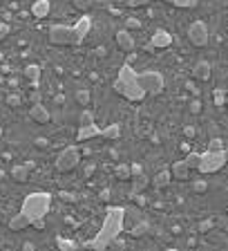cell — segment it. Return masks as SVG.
<instances>
[{
    "label": "cell",
    "mask_w": 228,
    "mask_h": 251,
    "mask_svg": "<svg viewBox=\"0 0 228 251\" xmlns=\"http://www.w3.org/2000/svg\"><path fill=\"white\" fill-rule=\"evenodd\" d=\"M123 220H125V208L114 206L105 213L99 233L92 238L90 242H83V249H94V251H103L119 238V233L123 231Z\"/></svg>",
    "instance_id": "obj_1"
},
{
    "label": "cell",
    "mask_w": 228,
    "mask_h": 251,
    "mask_svg": "<svg viewBox=\"0 0 228 251\" xmlns=\"http://www.w3.org/2000/svg\"><path fill=\"white\" fill-rule=\"evenodd\" d=\"M114 90L121 96H125L127 101H141L145 96V90L139 86L137 81V72L132 69L130 63H123L121 69H119V76L114 81Z\"/></svg>",
    "instance_id": "obj_2"
},
{
    "label": "cell",
    "mask_w": 228,
    "mask_h": 251,
    "mask_svg": "<svg viewBox=\"0 0 228 251\" xmlns=\"http://www.w3.org/2000/svg\"><path fill=\"white\" fill-rule=\"evenodd\" d=\"M52 206V195L45 191H36V193H29L25 200H22V208L21 213L27 215L29 222L34 220H41V218H47V211Z\"/></svg>",
    "instance_id": "obj_3"
},
{
    "label": "cell",
    "mask_w": 228,
    "mask_h": 251,
    "mask_svg": "<svg viewBox=\"0 0 228 251\" xmlns=\"http://www.w3.org/2000/svg\"><path fill=\"white\" fill-rule=\"evenodd\" d=\"M226 164V157H224V150H206L199 157V166L197 171L204 173V175H210V173H217L224 168Z\"/></svg>",
    "instance_id": "obj_4"
},
{
    "label": "cell",
    "mask_w": 228,
    "mask_h": 251,
    "mask_svg": "<svg viewBox=\"0 0 228 251\" xmlns=\"http://www.w3.org/2000/svg\"><path fill=\"white\" fill-rule=\"evenodd\" d=\"M137 81L145 90V94H159L164 90V76H161V72H154V69L137 72Z\"/></svg>",
    "instance_id": "obj_5"
},
{
    "label": "cell",
    "mask_w": 228,
    "mask_h": 251,
    "mask_svg": "<svg viewBox=\"0 0 228 251\" xmlns=\"http://www.w3.org/2000/svg\"><path fill=\"white\" fill-rule=\"evenodd\" d=\"M79 161H81L79 148H76V146H67V148L61 150L59 157H56V171H61V173L74 171L76 166H79Z\"/></svg>",
    "instance_id": "obj_6"
},
{
    "label": "cell",
    "mask_w": 228,
    "mask_h": 251,
    "mask_svg": "<svg viewBox=\"0 0 228 251\" xmlns=\"http://www.w3.org/2000/svg\"><path fill=\"white\" fill-rule=\"evenodd\" d=\"M49 41L54 45H79V38L74 34V27L52 25L49 27Z\"/></svg>",
    "instance_id": "obj_7"
},
{
    "label": "cell",
    "mask_w": 228,
    "mask_h": 251,
    "mask_svg": "<svg viewBox=\"0 0 228 251\" xmlns=\"http://www.w3.org/2000/svg\"><path fill=\"white\" fill-rule=\"evenodd\" d=\"M188 36H190V43L195 47H206L208 45V27L204 21H195L190 27H188Z\"/></svg>",
    "instance_id": "obj_8"
},
{
    "label": "cell",
    "mask_w": 228,
    "mask_h": 251,
    "mask_svg": "<svg viewBox=\"0 0 228 251\" xmlns=\"http://www.w3.org/2000/svg\"><path fill=\"white\" fill-rule=\"evenodd\" d=\"M172 45V34L166 29H157L154 36L150 38V43L145 45V49H161V47H170Z\"/></svg>",
    "instance_id": "obj_9"
},
{
    "label": "cell",
    "mask_w": 228,
    "mask_h": 251,
    "mask_svg": "<svg viewBox=\"0 0 228 251\" xmlns=\"http://www.w3.org/2000/svg\"><path fill=\"white\" fill-rule=\"evenodd\" d=\"M114 41H117V47L121 49V52H132V49H134V38H132V34L127 32V29L117 32Z\"/></svg>",
    "instance_id": "obj_10"
},
{
    "label": "cell",
    "mask_w": 228,
    "mask_h": 251,
    "mask_svg": "<svg viewBox=\"0 0 228 251\" xmlns=\"http://www.w3.org/2000/svg\"><path fill=\"white\" fill-rule=\"evenodd\" d=\"M29 119L36 123H47L49 121V110L42 103H34L32 108H29Z\"/></svg>",
    "instance_id": "obj_11"
},
{
    "label": "cell",
    "mask_w": 228,
    "mask_h": 251,
    "mask_svg": "<svg viewBox=\"0 0 228 251\" xmlns=\"http://www.w3.org/2000/svg\"><path fill=\"white\" fill-rule=\"evenodd\" d=\"M90 29H92V18L90 16L79 18V23L74 25V34H76V38H79V43H83L85 36L90 34Z\"/></svg>",
    "instance_id": "obj_12"
},
{
    "label": "cell",
    "mask_w": 228,
    "mask_h": 251,
    "mask_svg": "<svg viewBox=\"0 0 228 251\" xmlns=\"http://www.w3.org/2000/svg\"><path fill=\"white\" fill-rule=\"evenodd\" d=\"M101 135V128L90 123V126H79V133H76V141H87V139H94Z\"/></svg>",
    "instance_id": "obj_13"
},
{
    "label": "cell",
    "mask_w": 228,
    "mask_h": 251,
    "mask_svg": "<svg viewBox=\"0 0 228 251\" xmlns=\"http://www.w3.org/2000/svg\"><path fill=\"white\" fill-rule=\"evenodd\" d=\"M148 184H150V177H145L144 173L134 175V180H132V188H130V198H134V195H139V193H144L145 188H148Z\"/></svg>",
    "instance_id": "obj_14"
},
{
    "label": "cell",
    "mask_w": 228,
    "mask_h": 251,
    "mask_svg": "<svg viewBox=\"0 0 228 251\" xmlns=\"http://www.w3.org/2000/svg\"><path fill=\"white\" fill-rule=\"evenodd\" d=\"M192 74H195V79H199V81H208L212 74L210 63H208V61H199V63L195 65V69H192Z\"/></svg>",
    "instance_id": "obj_15"
},
{
    "label": "cell",
    "mask_w": 228,
    "mask_h": 251,
    "mask_svg": "<svg viewBox=\"0 0 228 251\" xmlns=\"http://www.w3.org/2000/svg\"><path fill=\"white\" fill-rule=\"evenodd\" d=\"M29 171H32V164H21L11 168V180L16 182H27L29 180Z\"/></svg>",
    "instance_id": "obj_16"
},
{
    "label": "cell",
    "mask_w": 228,
    "mask_h": 251,
    "mask_svg": "<svg viewBox=\"0 0 228 251\" xmlns=\"http://www.w3.org/2000/svg\"><path fill=\"white\" fill-rule=\"evenodd\" d=\"M49 11H52V5H49V0H36V2L32 5L34 18H47Z\"/></svg>",
    "instance_id": "obj_17"
},
{
    "label": "cell",
    "mask_w": 228,
    "mask_h": 251,
    "mask_svg": "<svg viewBox=\"0 0 228 251\" xmlns=\"http://www.w3.org/2000/svg\"><path fill=\"white\" fill-rule=\"evenodd\" d=\"M170 173H172V177H175V180H188V177H190V168H188L186 161H175Z\"/></svg>",
    "instance_id": "obj_18"
},
{
    "label": "cell",
    "mask_w": 228,
    "mask_h": 251,
    "mask_svg": "<svg viewBox=\"0 0 228 251\" xmlns=\"http://www.w3.org/2000/svg\"><path fill=\"white\" fill-rule=\"evenodd\" d=\"M29 225H32V222H29L27 215H22V213L11 215V220H9V229L11 231H22V229H27Z\"/></svg>",
    "instance_id": "obj_19"
},
{
    "label": "cell",
    "mask_w": 228,
    "mask_h": 251,
    "mask_svg": "<svg viewBox=\"0 0 228 251\" xmlns=\"http://www.w3.org/2000/svg\"><path fill=\"white\" fill-rule=\"evenodd\" d=\"M119 135H121V126H119V123H110V126H105V128L101 130L99 137L107 139V141H114V139H119Z\"/></svg>",
    "instance_id": "obj_20"
},
{
    "label": "cell",
    "mask_w": 228,
    "mask_h": 251,
    "mask_svg": "<svg viewBox=\"0 0 228 251\" xmlns=\"http://www.w3.org/2000/svg\"><path fill=\"white\" fill-rule=\"evenodd\" d=\"M170 180H172V173L170 171H159L157 175H154V188H166L170 184Z\"/></svg>",
    "instance_id": "obj_21"
},
{
    "label": "cell",
    "mask_w": 228,
    "mask_h": 251,
    "mask_svg": "<svg viewBox=\"0 0 228 251\" xmlns=\"http://www.w3.org/2000/svg\"><path fill=\"white\" fill-rule=\"evenodd\" d=\"M25 76L32 81V86L36 88L38 86V79H41V68H38V65H27V68H25Z\"/></svg>",
    "instance_id": "obj_22"
},
{
    "label": "cell",
    "mask_w": 228,
    "mask_h": 251,
    "mask_svg": "<svg viewBox=\"0 0 228 251\" xmlns=\"http://www.w3.org/2000/svg\"><path fill=\"white\" fill-rule=\"evenodd\" d=\"M90 99H92V94H90V90H87V88H81V90H76V101H79V106L87 108Z\"/></svg>",
    "instance_id": "obj_23"
},
{
    "label": "cell",
    "mask_w": 228,
    "mask_h": 251,
    "mask_svg": "<svg viewBox=\"0 0 228 251\" xmlns=\"http://www.w3.org/2000/svg\"><path fill=\"white\" fill-rule=\"evenodd\" d=\"M56 247H59V249H63V251H74V249H79V245H76V242L65 240V238H56Z\"/></svg>",
    "instance_id": "obj_24"
},
{
    "label": "cell",
    "mask_w": 228,
    "mask_h": 251,
    "mask_svg": "<svg viewBox=\"0 0 228 251\" xmlns=\"http://www.w3.org/2000/svg\"><path fill=\"white\" fill-rule=\"evenodd\" d=\"M79 123L81 126H90V123H94V114L90 113V110H81V114H79Z\"/></svg>",
    "instance_id": "obj_25"
},
{
    "label": "cell",
    "mask_w": 228,
    "mask_h": 251,
    "mask_svg": "<svg viewBox=\"0 0 228 251\" xmlns=\"http://www.w3.org/2000/svg\"><path fill=\"white\" fill-rule=\"evenodd\" d=\"M117 177H119V180H130V177H132L130 166H127V164H119L117 166Z\"/></svg>",
    "instance_id": "obj_26"
},
{
    "label": "cell",
    "mask_w": 228,
    "mask_h": 251,
    "mask_svg": "<svg viewBox=\"0 0 228 251\" xmlns=\"http://www.w3.org/2000/svg\"><path fill=\"white\" fill-rule=\"evenodd\" d=\"M197 2L199 0H172V5L179 9H192V7H197Z\"/></svg>",
    "instance_id": "obj_27"
},
{
    "label": "cell",
    "mask_w": 228,
    "mask_h": 251,
    "mask_svg": "<svg viewBox=\"0 0 228 251\" xmlns=\"http://www.w3.org/2000/svg\"><path fill=\"white\" fill-rule=\"evenodd\" d=\"M199 157H202L199 153H188L184 161L188 164V168H197V166H199Z\"/></svg>",
    "instance_id": "obj_28"
},
{
    "label": "cell",
    "mask_w": 228,
    "mask_h": 251,
    "mask_svg": "<svg viewBox=\"0 0 228 251\" xmlns=\"http://www.w3.org/2000/svg\"><path fill=\"white\" fill-rule=\"evenodd\" d=\"M192 191L195 193H206L208 191V182L206 180H195V182H192Z\"/></svg>",
    "instance_id": "obj_29"
},
{
    "label": "cell",
    "mask_w": 228,
    "mask_h": 251,
    "mask_svg": "<svg viewBox=\"0 0 228 251\" xmlns=\"http://www.w3.org/2000/svg\"><path fill=\"white\" fill-rule=\"evenodd\" d=\"M72 5H74L79 11H87L92 7V0H72Z\"/></svg>",
    "instance_id": "obj_30"
},
{
    "label": "cell",
    "mask_w": 228,
    "mask_h": 251,
    "mask_svg": "<svg viewBox=\"0 0 228 251\" xmlns=\"http://www.w3.org/2000/svg\"><path fill=\"white\" fill-rule=\"evenodd\" d=\"M212 225H215V222H212V220L208 218V220H202V222H199V227H197V229H199V233H208V231L212 229Z\"/></svg>",
    "instance_id": "obj_31"
},
{
    "label": "cell",
    "mask_w": 228,
    "mask_h": 251,
    "mask_svg": "<svg viewBox=\"0 0 228 251\" xmlns=\"http://www.w3.org/2000/svg\"><path fill=\"white\" fill-rule=\"evenodd\" d=\"M141 27V23H139V18H127L125 21V29L130 32V29H139Z\"/></svg>",
    "instance_id": "obj_32"
},
{
    "label": "cell",
    "mask_w": 228,
    "mask_h": 251,
    "mask_svg": "<svg viewBox=\"0 0 228 251\" xmlns=\"http://www.w3.org/2000/svg\"><path fill=\"white\" fill-rule=\"evenodd\" d=\"M59 198L63 200V202H76V195H74V193H67V191H61Z\"/></svg>",
    "instance_id": "obj_33"
},
{
    "label": "cell",
    "mask_w": 228,
    "mask_h": 251,
    "mask_svg": "<svg viewBox=\"0 0 228 251\" xmlns=\"http://www.w3.org/2000/svg\"><path fill=\"white\" fill-rule=\"evenodd\" d=\"M21 101H22V99L18 94H9V96H7V103H9L11 108H18V106H21Z\"/></svg>",
    "instance_id": "obj_34"
},
{
    "label": "cell",
    "mask_w": 228,
    "mask_h": 251,
    "mask_svg": "<svg viewBox=\"0 0 228 251\" xmlns=\"http://www.w3.org/2000/svg\"><path fill=\"white\" fill-rule=\"evenodd\" d=\"M208 150H224V141L222 139H212L210 144H208Z\"/></svg>",
    "instance_id": "obj_35"
},
{
    "label": "cell",
    "mask_w": 228,
    "mask_h": 251,
    "mask_svg": "<svg viewBox=\"0 0 228 251\" xmlns=\"http://www.w3.org/2000/svg\"><path fill=\"white\" fill-rule=\"evenodd\" d=\"M190 113L192 114H199V113H202V103H199V99H195V101L190 103Z\"/></svg>",
    "instance_id": "obj_36"
},
{
    "label": "cell",
    "mask_w": 228,
    "mask_h": 251,
    "mask_svg": "<svg viewBox=\"0 0 228 251\" xmlns=\"http://www.w3.org/2000/svg\"><path fill=\"white\" fill-rule=\"evenodd\" d=\"M7 36H9V25H5V23H0V41H5Z\"/></svg>",
    "instance_id": "obj_37"
},
{
    "label": "cell",
    "mask_w": 228,
    "mask_h": 251,
    "mask_svg": "<svg viewBox=\"0 0 228 251\" xmlns=\"http://www.w3.org/2000/svg\"><path fill=\"white\" fill-rule=\"evenodd\" d=\"M150 0H127V5L130 7H145Z\"/></svg>",
    "instance_id": "obj_38"
},
{
    "label": "cell",
    "mask_w": 228,
    "mask_h": 251,
    "mask_svg": "<svg viewBox=\"0 0 228 251\" xmlns=\"http://www.w3.org/2000/svg\"><path fill=\"white\" fill-rule=\"evenodd\" d=\"M34 144H36V148H47V146H49V141H47V139H45V137H38L36 141H34Z\"/></svg>",
    "instance_id": "obj_39"
},
{
    "label": "cell",
    "mask_w": 228,
    "mask_h": 251,
    "mask_svg": "<svg viewBox=\"0 0 228 251\" xmlns=\"http://www.w3.org/2000/svg\"><path fill=\"white\" fill-rule=\"evenodd\" d=\"M130 173H132V177H134V175H139V173H144V168H141V164H132L130 166Z\"/></svg>",
    "instance_id": "obj_40"
},
{
    "label": "cell",
    "mask_w": 228,
    "mask_h": 251,
    "mask_svg": "<svg viewBox=\"0 0 228 251\" xmlns=\"http://www.w3.org/2000/svg\"><path fill=\"white\" fill-rule=\"evenodd\" d=\"M99 198H101V202H110V188H103Z\"/></svg>",
    "instance_id": "obj_41"
},
{
    "label": "cell",
    "mask_w": 228,
    "mask_h": 251,
    "mask_svg": "<svg viewBox=\"0 0 228 251\" xmlns=\"http://www.w3.org/2000/svg\"><path fill=\"white\" fill-rule=\"evenodd\" d=\"M145 229H148V225H145V222H144V225H139V227H134V231H132V233L134 235H141V233H144V231Z\"/></svg>",
    "instance_id": "obj_42"
},
{
    "label": "cell",
    "mask_w": 228,
    "mask_h": 251,
    "mask_svg": "<svg viewBox=\"0 0 228 251\" xmlns=\"http://www.w3.org/2000/svg\"><path fill=\"white\" fill-rule=\"evenodd\" d=\"M32 227H36V229H45V218H41V220H34V222H32Z\"/></svg>",
    "instance_id": "obj_43"
},
{
    "label": "cell",
    "mask_w": 228,
    "mask_h": 251,
    "mask_svg": "<svg viewBox=\"0 0 228 251\" xmlns=\"http://www.w3.org/2000/svg\"><path fill=\"white\" fill-rule=\"evenodd\" d=\"M215 101H217V106H222V103H224V94H222V90L215 92Z\"/></svg>",
    "instance_id": "obj_44"
},
{
    "label": "cell",
    "mask_w": 228,
    "mask_h": 251,
    "mask_svg": "<svg viewBox=\"0 0 228 251\" xmlns=\"http://www.w3.org/2000/svg\"><path fill=\"white\" fill-rule=\"evenodd\" d=\"M132 200H137V202L141 204V206H145V204H148V200H145V198H141V193H139V195H134Z\"/></svg>",
    "instance_id": "obj_45"
},
{
    "label": "cell",
    "mask_w": 228,
    "mask_h": 251,
    "mask_svg": "<svg viewBox=\"0 0 228 251\" xmlns=\"http://www.w3.org/2000/svg\"><path fill=\"white\" fill-rule=\"evenodd\" d=\"M184 133H186V137H192V135H195V128H192V126H186Z\"/></svg>",
    "instance_id": "obj_46"
},
{
    "label": "cell",
    "mask_w": 228,
    "mask_h": 251,
    "mask_svg": "<svg viewBox=\"0 0 228 251\" xmlns=\"http://www.w3.org/2000/svg\"><path fill=\"white\" fill-rule=\"evenodd\" d=\"M224 157H226V164H228V148H224Z\"/></svg>",
    "instance_id": "obj_47"
},
{
    "label": "cell",
    "mask_w": 228,
    "mask_h": 251,
    "mask_svg": "<svg viewBox=\"0 0 228 251\" xmlns=\"http://www.w3.org/2000/svg\"><path fill=\"white\" fill-rule=\"evenodd\" d=\"M2 177H5V173H2V171H0V180H2Z\"/></svg>",
    "instance_id": "obj_48"
},
{
    "label": "cell",
    "mask_w": 228,
    "mask_h": 251,
    "mask_svg": "<svg viewBox=\"0 0 228 251\" xmlns=\"http://www.w3.org/2000/svg\"><path fill=\"white\" fill-rule=\"evenodd\" d=\"M166 2H170V5H172V0H166Z\"/></svg>",
    "instance_id": "obj_49"
},
{
    "label": "cell",
    "mask_w": 228,
    "mask_h": 251,
    "mask_svg": "<svg viewBox=\"0 0 228 251\" xmlns=\"http://www.w3.org/2000/svg\"><path fill=\"white\" fill-rule=\"evenodd\" d=\"M226 110H228V103H226Z\"/></svg>",
    "instance_id": "obj_50"
}]
</instances>
